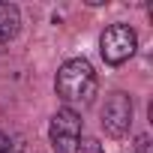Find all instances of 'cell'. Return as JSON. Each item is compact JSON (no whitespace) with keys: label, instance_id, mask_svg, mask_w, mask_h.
Returning <instances> with one entry per match:
<instances>
[{"label":"cell","instance_id":"1","mask_svg":"<svg viewBox=\"0 0 153 153\" xmlns=\"http://www.w3.org/2000/svg\"><path fill=\"white\" fill-rule=\"evenodd\" d=\"M54 90L63 102V108H87L99 90L96 81V72L90 66V60L84 57H72L57 69V78H54Z\"/></svg>","mask_w":153,"mask_h":153},{"label":"cell","instance_id":"2","mask_svg":"<svg viewBox=\"0 0 153 153\" xmlns=\"http://www.w3.org/2000/svg\"><path fill=\"white\" fill-rule=\"evenodd\" d=\"M135 48H138V33L123 21L108 24L99 36V54L108 66H123L135 54Z\"/></svg>","mask_w":153,"mask_h":153},{"label":"cell","instance_id":"3","mask_svg":"<svg viewBox=\"0 0 153 153\" xmlns=\"http://www.w3.org/2000/svg\"><path fill=\"white\" fill-rule=\"evenodd\" d=\"M48 138L54 153H78L81 147V114L72 108H57L48 123Z\"/></svg>","mask_w":153,"mask_h":153},{"label":"cell","instance_id":"4","mask_svg":"<svg viewBox=\"0 0 153 153\" xmlns=\"http://www.w3.org/2000/svg\"><path fill=\"white\" fill-rule=\"evenodd\" d=\"M99 120H102L105 135H111V138H123V135L129 132V126H132V96L123 93V90L108 93L105 102H102Z\"/></svg>","mask_w":153,"mask_h":153},{"label":"cell","instance_id":"5","mask_svg":"<svg viewBox=\"0 0 153 153\" xmlns=\"http://www.w3.org/2000/svg\"><path fill=\"white\" fill-rule=\"evenodd\" d=\"M21 30V12L12 3H0V45H9Z\"/></svg>","mask_w":153,"mask_h":153},{"label":"cell","instance_id":"6","mask_svg":"<svg viewBox=\"0 0 153 153\" xmlns=\"http://www.w3.org/2000/svg\"><path fill=\"white\" fill-rule=\"evenodd\" d=\"M78 153H105V150H102L99 141H84V144L78 147Z\"/></svg>","mask_w":153,"mask_h":153},{"label":"cell","instance_id":"7","mask_svg":"<svg viewBox=\"0 0 153 153\" xmlns=\"http://www.w3.org/2000/svg\"><path fill=\"white\" fill-rule=\"evenodd\" d=\"M135 153H150V138L147 135H138L135 138Z\"/></svg>","mask_w":153,"mask_h":153},{"label":"cell","instance_id":"8","mask_svg":"<svg viewBox=\"0 0 153 153\" xmlns=\"http://www.w3.org/2000/svg\"><path fill=\"white\" fill-rule=\"evenodd\" d=\"M12 147V138L6 135V132H0V153H3V150H9Z\"/></svg>","mask_w":153,"mask_h":153},{"label":"cell","instance_id":"9","mask_svg":"<svg viewBox=\"0 0 153 153\" xmlns=\"http://www.w3.org/2000/svg\"><path fill=\"white\" fill-rule=\"evenodd\" d=\"M3 153H24V147H21L18 141H12V147H9V150H3Z\"/></svg>","mask_w":153,"mask_h":153},{"label":"cell","instance_id":"10","mask_svg":"<svg viewBox=\"0 0 153 153\" xmlns=\"http://www.w3.org/2000/svg\"><path fill=\"white\" fill-rule=\"evenodd\" d=\"M0 51H3V45H0Z\"/></svg>","mask_w":153,"mask_h":153}]
</instances>
